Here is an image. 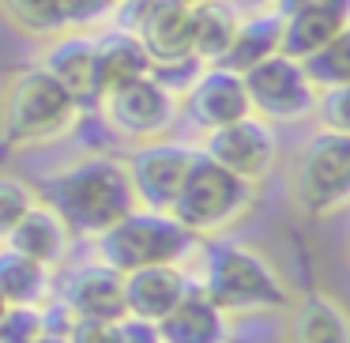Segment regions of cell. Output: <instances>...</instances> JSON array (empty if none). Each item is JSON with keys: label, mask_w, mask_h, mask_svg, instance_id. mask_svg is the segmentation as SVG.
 Instances as JSON below:
<instances>
[{"label": "cell", "mask_w": 350, "mask_h": 343, "mask_svg": "<svg viewBox=\"0 0 350 343\" xmlns=\"http://www.w3.org/2000/svg\"><path fill=\"white\" fill-rule=\"evenodd\" d=\"M38 200H46L61 215L72 238H91V242L106 234L113 223H121L132 207H139L124 159L113 155H83L57 166L53 174H46Z\"/></svg>", "instance_id": "obj_1"}, {"label": "cell", "mask_w": 350, "mask_h": 343, "mask_svg": "<svg viewBox=\"0 0 350 343\" xmlns=\"http://www.w3.org/2000/svg\"><path fill=\"white\" fill-rule=\"evenodd\" d=\"M200 260V287L222 313H282L290 309V287L260 249L230 238H211Z\"/></svg>", "instance_id": "obj_2"}, {"label": "cell", "mask_w": 350, "mask_h": 343, "mask_svg": "<svg viewBox=\"0 0 350 343\" xmlns=\"http://www.w3.org/2000/svg\"><path fill=\"white\" fill-rule=\"evenodd\" d=\"M79 117L83 106L42 64L12 72L0 91V129L12 144H53L76 129Z\"/></svg>", "instance_id": "obj_3"}, {"label": "cell", "mask_w": 350, "mask_h": 343, "mask_svg": "<svg viewBox=\"0 0 350 343\" xmlns=\"http://www.w3.org/2000/svg\"><path fill=\"white\" fill-rule=\"evenodd\" d=\"M252 207H256V185L234 177L196 147V159H192L189 174L170 204V215L189 234L207 242V238H219L222 230L237 227Z\"/></svg>", "instance_id": "obj_4"}, {"label": "cell", "mask_w": 350, "mask_h": 343, "mask_svg": "<svg viewBox=\"0 0 350 343\" xmlns=\"http://www.w3.org/2000/svg\"><path fill=\"white\" fill-rule=\"evenodd\" d=\"M200 245L204 242L189 234L170 212L132 207L121 223H113L106 234L94 238V260L129 275L151 264H185Z\"/></svg>", "instance_id": "obj_5"}, {"label": "cell", "mask_w": 350, "mask_h": 343, "mask_svg": "<svg viewBox=\"0 0 350 343\" xmlns=\"http://www.w3.org/2000/svg\"><path fill=\"white\" fill-rule=\"evenodd\" d=\"M294 200L312 219H332L350 204V136L320 129L305 140L294 159Z\"/></svg>", "instance_id": "obj_6"}, {"label": "cell", "mask_w": 350, "mask_h": 343, "mask_svg": "<svg viewBox=\"0 0 350 343\" xmlns=\"http://www.w3.org/2000/svg\"><path fill=\"white\" fill-rule=\"evenodd\" d=\"M245 94H249L252 117L267 125H301L317 110V87L305 76L301 61L294 57H267V61L252 64L249 72H241Z\"/></svg>", "instance_id": "obj_7"}, {"label": "cell", "mask_w": 350, "mask_h": 343, "mask_svg": "<svg viewBox=\"0 0 350 343\" xmlns=\"http://www.w3.org/2000/svg\"><path fill=\"white\" fill-rule=\"evenodd\" d=\"M102 117L117 136L132 140V144H147V140H162L174 132L177 117H181V99L159 79L147 76L132 79V84L117 87V91L98 99Z\"/></svg>", "instance_id": "obj_8"}, {"label": "cell", "mask_w": 350, "mask_h": 343, "mask_svg": "<svg viewBox=\"0 0 350 343\" xmlns=\"http://www.w3.org/2000/svg\"><path fill=\"white\" fill-rule=\"evenodd\" d=\"M117 27L136 34L151 68L196 61L192 57V8L177 0H117Z\"/></svg>", "instance_id": "obj_9"}, {"label": "cell", "mask_w": 350, "mask_h": 343, "mask_svg": "<svg viewBox=\"0 0 350 343\" xmlns=\"http://www.w3.org/2000/svg\"><path fill=\"white\" fill-rule=\"evenodd\" d=\"M200 151L211 162H219L222 170H230L234 177H241V181L260 189L271 177L275 162H279V136H275V125L249 114L234 125L204 132Z\"/></svg>", "instance_id": "obj_10"}, {"label": "cell", "mask_w": 350, "mask_h": 343, "mask_svg": "<svg viewBox=\"0 0 350 343\" xmlns=\"http://www.w3.org/2000/svg\"><path fill=\"white\" fill-rule=\"evenodd\" d=\"M192 159H196V147L181 144V140H170V136L132 144V151L124 155V170H129L136 204L151 207V212H170Z\"/></svg>", "instance_id": "obj_11"}, {"label": "cell", "mask_w": 350, "mask_h": 343, "mask_svg": "<svg viewBox=\"0 0 350 343\" xmlns=\"http://www.w3.org/2000/svg\"><path fill=\"white\" fill-rule=\"evenodd\" d=\"M57 309L68 320H121L124 317V279L102 260L79 264L57 283Z\"/></svg>", "instance_id": "obj_12"}, {"label": "cell", "mask_w": 350, "mask_h": 343, "mask_svg": "<svg viewBox=\"0 0 350 343\" xmlns=\"http://www.w3.org/2000/svg\"><path fill=\"white\" fill-rule=\"evenodd\" d=\"M181 110L189 114V121L204 132L234 125V121H241V117L252 114L241 72H230V68H222V64H204V68H200V76L192 79L189 91L181 94Z\"/></svg>", "instance_id": "obj_13"}, {"label": "cell", "mask_w": 350, "mask_h": 343, "mask_svg": "<svg viewBox=\"0 0 350 343\" xmlns=\"http://www.w3.org/2000/svg\"><path fill=\"white\" fill-rule=\"evenodd\" d=\"M347 31H350V0H317V4L294 12V16H282L279 53L305 61Z\"/></svg>", "instance_id": "obj_14"}, {"label": "cell", "mask_w": 350, "mask_h": 343, "mask_svg": "<svg viewBox=\"0 0 350 343\" xmlns=\"http://www.w3.org/2000/svg\"><path fill=\"white\" fill-rule=\"evenodd\" d=\"M124 279V317H139L159 325L181 294L192 287V275L185 272V264H151L136 268V272L121 275Z\"/></svg>", "instance_id": "obj_15"}, {"label": "cell", "mask_w": 350, "mask_h": 343, "mask_svg": "<svg viewBox=\"0 0 350 343\" xmlns=\"http://www.w3.org/2000/svg\"><path fill=\"white\" fill-rule=\"evenodd\" d=\"M154 328L162 343H230V313H222L196 279Z\"/></svg>", "instance_id": "obj_16"}, {"label": "cell", "mask_w": 350, "mask_h": 343, "mask_svg": "<svg viewBox=\"0 0 350 343\" xmlns=\"http://www.w3.org/2000/svg\"><path fill=\"white\" fill-rule=\"evenodd\" d=\"M42 68L79 102V106H91L98 102V84H94V38L87 31H61L49 42L46 57H42Z\"/></svg>", "instance_id": "obj_17"}, {"label": "cell", "mask_w": 350, "mask_h": 343, "mask_svg": "<svg viewBox=\"0 0 350 343\" xmlns=\"http://www.w3.org/2000/svg\"><path fill=\"white\" fill-rule=\"evenodd\" d=\"M72 242H76V238L64 227V219L46 204V200H38L0 245H8V249L23 253V257L38 260V264H46V268H61L64 260H68Z\"/></svg>", "instance_id": "obj_18"}, {"label": "cell", "mask_w": 350, "mask_h": 343, "mask_svg": "<svg viewBox=\"0 0 350 343\" xmlns=\"http://www.w3.org/2000/svg\"><path fill=\"white\" fill-rule=\"evenodd\" d=\"M147 72H151V57L139 46L136 34L113 27V31L94 38V84H98V99L124 84H132V79L147 76Z\"/></svg>", "instance_id": "obj_19"}, {"label": "cell", "mask_w": 350, "mask_h": 343, "mask_svg": "<svg viewBox=\"0 0 350 343\" xmlns=\"http://www.w3.org/2000/svg\"><path fill=\"white\" fill-rule=\"evenodd\" d=\"M0 294L8 305L46 309L57 298V268H46L8 245H0Z\"/></svg>", "instance_id": "obj_20"}, {"label": "cell", "mask_w": 350, "mask_h": 343, "mask_svg": "<svg viewBox=\"0 0 350 343\" xmlns=\"http://www.w3.org/2000/svg\"><path fill=\"white\" fill-rule=\"evenodd\" d=\"M241 12L230 0H200L192 4V57L200 64H222L237 34Z\"/></svg>", "instance_id": "obj_21"}, {"label": "cell", "mask_w": 350, "mask_h": 343, "mask_svg": "<svg viewBox=\"0 0 350 343\" xmlns=\"http://www.w3.org/2000/svg\"><path fill=\"white\" fill-rule=\"evenodd\" d=\"M279 34H282V16L279 12L260 8V12H252V16H241L234 42H230L226 57H222V68L249 72L252 64L275 57L279 53Z\"/></svg>", "instance_id": "obj_22"}, {"label": "cell", "mask_w": 350, "mask_h": 343, "mask_svg": "<svg viewBox=\"0 0 350 343\" xmlns=\"http://www.w3.org/2000/svg\"><path fill=\"white\" fill-rule=\"evenodd\" d=\"M290 343H350L347 309L332 294H309L294 305Z\"/></svg>", "instance_id": "obj_23"}, {"label": "cell", "mask_w": 350, "mask_h": 343, "mask_svg": "<svg viewBox=\"0 0 350 343\" xmlns=\"http://www.w3.org/2000/svg\"><path fill=\"white\" fill-rule=\"evenodd\" d=\"M0 12L8 16L12 27L34 38H57L61 31H68L61 16V0H0Z\"/></svg>", "instance_id": "obj_24"}, {"label": "cell", "mask_w": 350, "mask_h": 343, "mask_svg": "<svg viewBox=\"0 0 350 343\" xmlns=\"http://www.w3.org/2000/svg\"><path fill=\"white\" fill-rule=\"evenodd\" d=\"M57 309V305H53ZM64 313H49L46 309H34V305H8L0 313V343H38L49 328H61L64 332Z\"/></svg>", "instance_id": "obj_25"}, {"label": "cell", "mask_w": 350, "mask_h": 343, "mask_svg": "<svg viewBox=\"0 0 350 343\" xmlns=\"http://www.w3.org/2000/svg\"><path fill=\"white\" fill-rule=\"evenodd\" d=\"M305 76L312 79L317 91H327V87H350V31L339 34L335 42H327L324 49H317L312 57L301 61Z\"/></svg>", "instance_id": "obj_26"}, {"label": "cell", "mask_w": 350, "mask_h": 343, "mask_svg": "<svg viewBox=\"0 0 350 343\" xmlns=\"http://www.w3.org/2000/svg\"><path fill=\"white\" fill-rule=\"evenodd\" d=\"M38 204V189L16 174H0V242L19 227L31 207Z\"/></svg>", "instance_id": "obj_27"}, {"label": "cell", "mask_w": 350, "mask_h": 343, "mask_svg": "<svg viewBox=\"0 0 350 343\" xmlns=\"http://www.w3.org/2000/svg\"><path fill=\"white\" fill-rule=\"evenodd\" d=\"M312 117L320 121L324 132H342V136H350V87H327V91H320Z\"/></svg>", "instance_id": "obj_28"}, {"label": "cell", "mask_w": 350, "mask_h": 343, "mask_svg": "<svg viewBox=\"0 0 350 343\" xmlns=\"http://www.w3.org/2000/svg\"><path fill=\"white\" fill-rule=\"evenodd\" d=\"M117 0H61V16L68 31H91V27L113 19Z\"/></svg>", "instance_id": "obj_29"}, {"label": "cell", "mask_w": 350, "mask_h": 343, "mask_svg": "<svg viewBox=\"0 0 350 343\" xmlns=\"http://www.w3.org/2000/svg\"><path fill=\"white\" fill-rule=\"evenodd\" d=\"M68 343H121L117 320H64Z\"/></svg>", "instance_id": "obj_30"}, {"label": "cell", "mask_w": 350, "mask_h": 343, "mask_svg": "<svg viewBox=\"0 0 350 343\" xmlns=\"http://www.w3.org/2000/svg\"><path fill=\"white\" fill-rule=\"evenodd\" d=\"M117 335H121V343H162L159 328L151 320H139V317H121L117 320Z\"/></svg>", "instance_id": "obj_31"}, {"label": "cell", "mask_w": 350, "mask_h": 343, "mask_svg": "<svg viewBox=\"0 0 350 343\" xmlns=\"http://www.w3.org/2000/svg\"><path fill=\"white\" fill-rule=\"evenodd\" d=\"M309 4H317V0H271V12H279V16H294V12L309 8Z\"/></svg>", "instance_id": "obj_32"}, {"label": "cell", "mask_w": 350, "mask_h": 343, "mask_svg": "<svg viewBox=\"0 0 350 343\" xmlns=\"http://www.w3.org/2000/svg\"><path fill=\"white\" fill-rule=\"evenodd\" d=\"M38 343H68V335H64V332H61V328H49V332H46V335H42V340H38Z\"/></svg>", "instance_id": "obj_33"}, {"label": "cell", "mask_w": 350, "mask_h": 343, "mask_svg": "<svg viewBox=\"0 0 350 343\" xmlns=\"http://www.w3.org/2000/svg\"><path fill=\"white\" fill-rule=\"evenodd\" d=\"M252 4H256V8H271V0H252Z\"/></svg>", "instance_id": "obj_34"}, {"label": "cell", "mask_w": 350, "mask_h": 343, "mask_svg": "<svg viewBox=\"0 0 350 343\" xmlns=\"http://www.w3.org/2000/svg\"><path fill=\"white\" fill-rule=\"evenodd\" d=\"M4 309H8V302H4V294H0V313H4Z\"/></svg>", "instance_id": "obj_35"}, {"label": "cell", "mask_w": 350, "mask_h": 343, "mask_svg": "<svg viewBox=\"0 0 350 343\" xmlns=\"http://www.w3.org/2000/svg\"><path fill=\"white\" fill-rule=\"evenodd\" d=\"M177 4H189V8H192V4H200V0H177Z\"/></svg>", "instance_id": "obj_36"}]
</instances>
